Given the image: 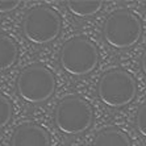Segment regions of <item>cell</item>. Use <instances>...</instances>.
Segmentation results:
<instances>
[{"label":"cell","instance_id":"6da1fadb","mask_svg":"<svg viewBox=\"0 0 146 146\" xmlns=\"http://www.w3.org/2000/svg\"><path fill=\"white\" fill-rule=\"evenodd\" d=\"M94 111L87 100L72 95L63 98L58 103L54 121L59 132L65 134H80L92 125Z\"/></svg>","mask_w":146,"mask_h":146},{"label":"cell","instance_id":"7a4b0ae2","mask_svg":"<svg viewBox=\"0 0 146 146\" xmlns=\"http://www.w3.org/2000/svg\"><path fill=\"white\" fill-rule=\"evenodd\" d=\"M59 62L70 75L82 76L94 71L99 62L96 45L86 37H72L62 46Z\"/></svg>","mask_w":146,"mask_h":146},{"label":"cell","instance_id":"3957f363","mask_svg":"<svg viewBox=\"0 0 146 146\" xmlns=\"http://www.w3.org/2000/svg\"><path fill=\"white\" fill-rule=\"evenodd\" d=\"M103 36L107 44L115 49L132 48L142 36V24L133 12L119 9L107 19Z\"/></svg>","mask_w":146,"mask_h":146},{"label":"cell","instance_id":"277c9868","mask_svg":"<svg viewBox=\"0 0 146 146\" xmlns=\"http://www.w3.org/2000/svg\"><path fill=\"white\" fill-rule=\"evenodd\" d=\"M17 92L23 100L32 104L44 103L55 91L53 72L42 65H31L20 72L16 82Z\"/></svg>","mask_w":146,"mask_h":146},{"label":"cell","instance_id":"5b68a950","mask_svg":"<svg viewBox=\"0 0 146 146\" xmlns=\"http://www.w3.org/2000/svg\"><path fill=\"white\" fill-rule=\"evenodd\" d=\"M136 80L122 68H112L103 75L98 83V95L106 106L121 108L136 98Z\"/></svg>","mask_w":146,"mask_h":146},{"label":"cell","instance_id":"8992f818","mask_svg":"<svg viewBox=\"0 0 146 146\" xmlns=\"http://www.w3.org/2000/svg\"><path fill=\"white\" fill-rule=\"evenodd\" d=\"M61 33V17L53 8L38 5L25 13L23 34L36 45L49 44Z\"/></svg>","mask_w":146,"mask_h":146},{"label":"cell","instance_id":"52a82bcc","mask_svg":"<svg viewBox=\"0 0 146 146\" xmlns=\"http://www.w3.org/2000/svg\"><path fill=\"white\" fill-rule=\"evenodd\" d=\"M11 146H50V136L42 126L27 122L15 129Z\"/></svg>","mask_w":146,"mask_h":146},{"label":"cell","instance_id":"ba28073f","mask_svg":"<svg viewBox=\"0 0 146 146\" xmlns=\"http://www.w3.org/2000/svg\"><path fill=\"white\" fill-rule=\"evenodd\" d=\"M92 146H132L130 139L119 128H106L96 134Z\"/></svg>","mask_w":146,"mask_h":146},{"label":"cell","instance_id":"9c48e42d","mask_svg":"<svg viewBox=\"0 0 146 146\" xmlns=\"http://www.w3.org/2000/svg\"><path fill=\"white\" fill-rule=\"evenodd\" d=\"M19 57L17 45L9 36L0 33V71L8 70L16 63Z\"/></svg>","mask_w":146,"mask_h":146},{"label":"cell","instance_id":"30bf717a","mask_svg":"<svg viewBox=\"0 0 146 146\" xmlns=\"http://www.w3.org/2000/svg\"><path fill=\"white\" fill-rule=\"evenodd\" d=\"M68 11L78 17L94 16L102 9L103 1L100 0H72L67 3Z\"/></svg>","mask_w":146,"mask_h":146},{"label":"cell","instance_id":"8fae6325","mask_svg":"<svg viewBox=\"0 0 146 146\" xmlns=\"http://www.w3.org/2000/svg\"><path fill=\"white\" fill-rule=\"evenodd\" d=\"M12 117V104L4 95L0 94V129L9 122Z\"/></svg>","mask_w":146,"mask_h":146},{"label":"cell","instance_id":"7c38bea8","mask_svg":"<svg viewBox=\"0 0 146 146\" xmlns=\"http://www.w3.org/2000/svg\"><path fill=\"white\" fill-rule=\"evenodd\" d=\"M136 126L143 137H146V103L138 108L136 116Z\"/></svg>","mask_w":146,"mask_h":146},{"label":"cell","instance_id":"4fadbf2b","mask_svg":"<svg viewBox=\"0 0 146 146\" xmlns=\"http://www.w3.org/2000/svg\"><path fill=\"white\" fill-rule=\"evenodd\" d=\"M20 1L17 0H0V13H7L11 11H15L19 7Z\"/></svg>","mask_w":146,"mask_h":146},{"label":"cell","instance_id":"5bb4252c","mask_svg":"<svg viewBox=\"0 0 146 146\" xmlns=\"http://www.w3.org/2000/svg\"><path fill=\"white\" fill-rule=\"evenodd\" d=\"M141 67H142V71L146 74V49H145V51H143L142 58H141Z\"/></svg>","mask_w":146,"mask_h":146}]
</instances>
